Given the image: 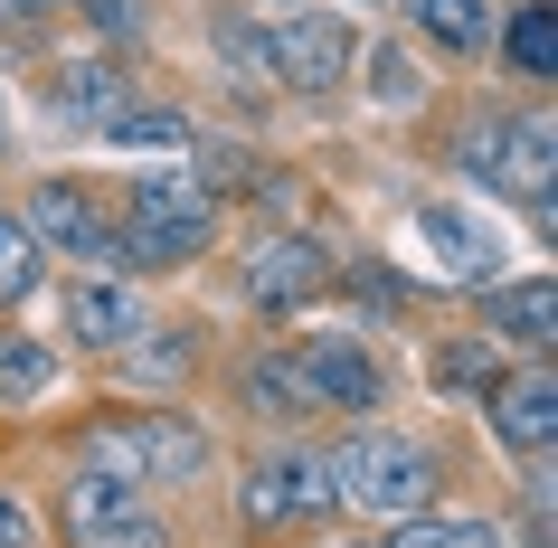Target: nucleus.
<instances>
[{
  "label": "nucleus",
  "mask_w": 558,
  "mask_h": 548,
  "mask_svg": "<svg viewBox=\"0 0 558 548\" xmlns=\"http://www.w3.org/2000/svg\"><path fill=\"white\" fill-rule=\"evenodd\" d=\"M208 236H218V190L190 171H143L133 190H123V228L114 246L133 265H180V256H199Z\"/></svg>",
  "instance_id": "f257e3e1"
},
{
  "label": "nucleus",
  "mask_w": 558,
  "mask_h": 548,
  "mask_svg": "<svg viewBox=\"0 0 558 548\" xmlns=\"http://www.w3.org/2000/svg\"><path fill=\"white\" fill-rule=\"evenodd\" d=\"M86 473H105V483H199L208 473V435L190 426V416H114V426H86Z\"/></svg>",
  "instance_id": "f03ea898"
},
{
  "label": "nucleus",
  "mask_w": 558,
  "mask_h": 548,
  "mask_svg": "<svg viewBox=\"0 0 558 548\" xmlns=\"http://www.w3.org/2000/svg\"><path fill=\"white\" fill-rule=\"evenodd\" d=\"M331 483H341V501H360V511L408 520V511H426V491H436V463L416 454L408 435H351V445L331 454Z\"/></svg>",
  "instance_id": "7ed1b4c3"
},
{
  "label": "nucleus",
  "mask_w": 558,
  "mask_h": 548,
  "mask_svg": "<svg viewBox=\"0 0 558 548\" xmlns=\"http://www.w3.org/2000/svg\"><path fill=\"white\" fill-rule=\"evenodd\" d=\"M236 511L256 529H294V520H331L341 511V483H331V454H265L246 483H236Z\"/></svg>",
  "instance_id": "20e7f679"
},
{
  "label": "nucleus",
  "mask_w": 558,
  "mask_h": 548,
  "mask_svg": "<svg viewBox=\"0 0 558 548\" xmlns=\"http://www.w3.org/2000/svg\"><path fill=\"white\" fill-rule=\"evenodd\" d=\"M66 539L76 548H171V529H161V511H151L133 483H105V473H76L58 501Z\"/></svg>",
  "instance_id": "39448f33"
},
{
  "label": "nucleus",
  "mask_w": 558,
  "mask_h": 548,
  "mask_svg": "<svg viewBox=\"0 0 558 548\" xmlns=\"http://www.w3.org/2000/svg\"><path fill=\"white\" fill-rule=\"evenodd\" d=\"M29 228H38V256H86V265L114 256V199L95 180H38Z\"/></svg>",
  "instance_id": "423d86ee"
},
{
  "label": "nucleus",
  "mask_w": 558,
  "mask_h": 548,
  "mask_svg": "<svg viewBox=\"0 0 558 548\" xmlns=\"http://www.w3.org/2000/svg\"><path fill=\"white\" fill-rule=\"evenodd\" d=\"M473 180L483 190H511V199L549 208V114H521V123H493V133H473Z\"/></svg>",
  "instance_id": "0eeeda50"
},
{
  "label": "nucleus",
  "mask_w": 558,
  "mask_h": 548,
  "mask_svg": "<svg viewBox=\"0 0 558 548\" xmlns=\"http://www.w3.org/2000/svg\"><path fill=\"white\" fill-rule=\"evenodd\" d=\"M294 378H303V406H351V416H369L379 406V360L360 341H341V331H313V341L294 350Z\"/></svg>",
  "instance_id": "6e6552de"
},
{
  "label": "nucleus",
  "mask_w": 558,
  "mask_h": 548,
  "mask_svg": "<svg viewBox=\"0 0 558 548\" xmlns=\"http://www.w3.org/2000/svg\"><path fill=\"white\" fill-rule=\"evenodd\" d=\"M331 284V256L313 236H265L256 256H246V293H256L265 313H303V303H323Z\"/></svg>",
  "instance_id": "1a4fd4ad"
},
{
  "label": "nucleus",
  "mask_w": 558,
  "mask_h": 548,
  "mask_svg": "<svg viewBox=\"0 0 558 548\" xmlns=\"http://www.w3.org/2000/svg\"><path fill=\"white\" fill-rule=\"evenodd\" d=\"M351 58H360L351 20H284L275 29V76H294L303 95H331L351 76Z\"/></svg>",
  "instance_id": "9d476101"
},
{
  "label": "nucleus",
  "mask_w": 558,
  "mask_h": 548,
  "mask_svg": "<svg viewBox=\"0 0 558 548\" xmlns=\"http://www.w3.org/2000/svg\"><path fill=\"white\" fill-rule=\"evenodd\" d=\"M493 435L511 445V454H549L558 445V378L549 369L493 378Z\"/></svg>",
  "instance_id": "9b49d317"
},
{
  "label": "nucleus",
  "mask_w": 558,
  "mask_h": 548,
  "mask_svg": "<svg viewBox=\"0 0 558 548\" xmlns=\"http://www.w3.org/2000/svg\"><path fill=\"white\" fill-rule=\"evenodd\" d=\"M66 331L86 350H123L133 331H143V293L114 284V275H95V284H76V303H66Z\"/></svg>",
  "instance_id": "f8f14e48"
},
{
  "label": "nucleus",
  "mask_w": 558,
  "mask_h": 548,
  "mask_svg": "<svg viewBox=\"0 0 558 548\" xmlns=\"http://www.w3.org/2000/svg\"><path fill=\"white\" fill-rule=\"evenodd\" d=\"M416 236H426V256L445 275H493V256H501V236L483 218H464V208H416Z\"/></svg>",
  "instance_id": "ddd939ff"
},
{
  "label": "nucleus",
  "mask_w": 558,
  "mask_h": 548,
  "mask_svg": "<svg viewBox=\"0 0 558 548\" xmlns=\"http://www.w3.org/2000/svg\"><path fill=\"white\" fill-rule=\"evenodd\" d=\"M493 331H501V341H521V350H549V341H558V293H549V275L501 284V293H493Z\"/></svg>",
  "instance_id": "4468645a"
},
{
  "label": "nucleus",
  "mask_w": 558,
  "mask_h": 548,
  "mask_svg": "<svg viewBox=\"0 0 558 548\" xmlns=\"http://www.w3.org/2000/svg\"><path fill=\"white\" fill-rule=\"evenodd\" d=\"M95 133L114 151H190V114H171V105H114Z\"/></svg>",
  "instance_id": "2eb2a0df"
},
{
  "label": "nucleus",
  "mask_w": 558,
  "mask_h": 548,
  "mask_svg": "<svg viewBox=\"0 0 558 548\" xmlns=\"http://www.w3.org/2000/svg\"><path fill=\"white\" fill-rule=\"evenodd\" d=\"M190 360H199V341H190V331H151V321H143V331L123 341V378H133V388H171Z\"/></svg>",
  "instance_id": "dca6fc26"
},
{
  "label": "nucleus",
  "mask_w": 558,
  "mask_h": 548,
  "mask_svg": "<svg viewBox=\"0 0 558 548\" xmlns=\"http://www.w3.org/2000/svg\"><path fill=\"white\" fill-rule=\"evenodd\" d=\"M416 29L436 38V48H454V58H473V48H493V10L483 0H408Z\"/></svg>",
  "instance_id": "f3484780"
},
{
  "label": "nucleus",
  "mask_w": 558,
  "mask_h": 548,
  "mask_svg": "<svg viewBox=\"0 0 558 548\" xmlns=\"http://www.w3.org/2000/svg\"><path fill=\"white\" fill-rule=\"evenodd\" d=\"M114 105H123V76H114V66H95V58L58 66V114H76V123H105Z\"/></svg>",
  "instance_id": "a211bd4d"
},
{
  "label": "nucleus",
  "mask_w": 558,
  "mask_h": 548,
  "mask_svg": "<svg viewBox=\"0 0 558 548\" xmlns=\"http://www.w3.org/2000/svg\"><path fill=\"white\" fill-rule=\"evenodd\" d=\"M48 388H58V360H48V350L38 341H0V406H38Z\"/></svg>",
  "instance_id": "6ab92c4d"
},
{
  "label": "nucleus",
  "mask_w": 558,
  "mask_h": 548,
  "mask_svg": "<svg viewBox=\"0 0 558 548\" xmlns=\"http://www.w3.org/2000/svg\"><path fill=\"white\" fill-rule=\"evenodd\" d=\"M501 48H511V66H521V76H558V20H549V10H521Z\"/></svg>",
  "instance_id": "aec40b11"
},
{
  "label": "nucleus",
  "mask_w": 558,
  "mask_h": 548,
  "mask_svg": "<svg viewBox=\"0 0 558 548\" xmlns=\"http://www.w3.org/2000/svg\"><path fill=\"white\" fill-rule=\"evenodd\" d=\"M388 548H501L493 539V520H426V511H408V529Z\"/></svg>",
  "instance_id": "412c9836"
},
{
  "label": "nucleus",
  "mask_w": 558,
  "mask_h": 548,
  "mask_svg": "<svg viewBox=\"0 0 558 548\" xmlns=\"http://www.w3.org/2000/svg\"><path fill=\"white\" fill-rule=\"evenodd\" d=\"M29 284H38V236L20 218H0V303H20Z\"/></svg>",
  "instance_id": "4be33fe9"
},
{
  "label": "nucleus",
  "mask_w": 558,
  "mask_h": 548,
  "mask_svg": "<svg viewBox=\"0 0 558 548\" xmlns=\"http://www.w3.org/2000/svg\"><path fill=\"white\" fill-rule=\"evenodd\" d=\"M246 398H256V406H303L294 360H256V369H246Z\"/></svg>",
  "instance_id": "5701e85b"
},
{
  "label": "nucleus",
  "mask_w": 558,
  "mask_h": 548,
  "mask_svg": "<svg viewBox=\"0 0 558 548\" xmlns=\"http://www.w3.org/2000/svg\"><path fill=\"white\" fill-rule=\"evenodd\" d=\"M436 378H445V388H493L501 369H493L473 341H445V350H436Z\"/></svg>",
  "instance_id": "b1692460"
},
{
  "label": "nucleus",
  "mask_w": 558,
  "mask_h": 548,
  "mask_svg": "<svg viewBox=\"0 0 558 548\" xmlns=\"http://www.w3.org/2000/svg\"><path fill=\"white\" fill-rule=\"evenodd\" d=\"M218 48H228V58L246 66V76H275V38H265V29H246V20H228V29H218Z\"/></svg>",
  "instance_id": "393cba45"
},
{
  "label": "nucleus",
  "mask_w": 558,
  "mask_h": 548,
  "mask_svg": "<svg viewBox=\"0 0 558 548\" xmlns=\"http://www.w3.org/2000/svg\"><path fill=\"white\" fill-rule=\"evenodd\" d=\"M379 95H388V105H408V95H416V58H408V48H379Z\"/></svg>",
  "instance_id": "a878e982"
},
{
  "label": "nucleus",
  "mask_w": 558,
  "mask_h": 548,
  "mask_svg": "<svg viewBox=\"0 0 558 548\" xmlns=\"http://www.w3.org/2000/svg\"><path fill=\"white\" fill-rule=\"evenodd\" d=\"M29 529H38V520L20 511V501H10V491H0V548H29Z\"/></svg>",
  "instance_id": "bb28decb"
}]
</instances>
